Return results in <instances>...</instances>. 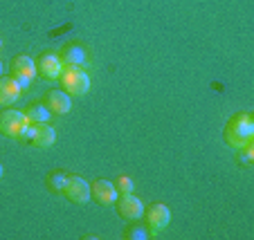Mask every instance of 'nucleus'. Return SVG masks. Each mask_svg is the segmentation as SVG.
<instances>
[{
	"instance_id": "obj_7",
	"label": "nucleus",
	"mask_w": 254,
	"mask_h": 240,
	"mask_svg": "<svg viewBox=\"0 0 254 240\" xmlns=\"http://www.w3.org/2000/svg\"><path fill=\"white\" fill-rule=\"evenodd\" d=\"M25 140L32 146H36V148H50L57 142V130L48 124H29Z\"/></svg>"
},
{
	"instance_id": "obj_16",
	"label": "nucleus",
	"mask_w": 254,
	"mask_h": 240,
	"mask_svg": "<svg viewBox=\"0 0 254 240\" xmlns=\"http://www.w3.org/2000/svg\"><path fill=\"white\" fill-rule=\"evenodd\" d=\"M65 180H67V173H63V171H52V173L48 175V187H50V191L61 193L63 187H65Z\"/></svg>"
},
{
	"instance_id": "obj_9",
	"label": "nucleus",
	"mask_w": 254,
	"mask_h": 240,
	"mask_svg": "<svg viewBox=\"0 0 254 240\" xmlns=\"http://www.w3.org/2000/svg\"><path fill=\"white\" fill-rule=\"evenodd\" d=\"M115 207H117V213H120L122 218H126V220H137L144 213L142 200L135 197L133 193H122V195H117Z\"/></svg>"
},
{
	"instance_id": "obj_14",
	"label": "nucleus",
	"mask_w": 254,
	"mask_h": 240,
	"mask_svg": "<svg viewBox=\"0 0 254 240\" xmlns=\"http://www.w3.org/2000/svg\"><path fill=\"white\" fill-rule=\"evenodd\" d=\"M50 115H52V112L45 108V103H34V106H29L27 110H25V117L29 119V124H48Z\"/></svg>"
},
{
	"instance_id": "obj_21",
	"label": "nucleus",
	"mask_w": 254,
	"mask_h": 240,
	"mask_svg": "<svg viewBox=\"0 0 254 240\" xmlns=\"http://www.w3.org/2000/svg\"><path fill=\"white\" fill-rule=\"evenodd\" d=\"M0 48H2V36H0Z\"/></svg>"
},
{
	"instance_id": "obj_13",
	"label": "nucleus",
	"mask_w": 254,
	"mask_h": 240,
	"mask_svg": "<svg viewBox=\"0 0 254 240\" xmlns=\"http://www.w3.org/2000/svg\"><path fill=\"white\" fill-rule=\"evenodd\" d=\"M86 61V49L81 45H67L61 52V63L63 65H81Z\"/></svg>"
},
{
	"instance_id": "obj_17",
	"label": "nucleus",
	"mask_w": 254,
	"mask_h": 240,
	"mask_svg": "<svg viewBox=\"0 0 254 240\" xmlns=\"http://www.w3.org/2000/svg\"><path fill=\"white\" fill-rule=\"evenodd\" d=\"M236 157H239V162L243 164V166H250V164L254 162V150H252V144L243 146V148H236Z\"/></svg>"
},
{
	"instance_id": "obj_10",
	"label": "nucleus",
	"mask_w": 254,
	"mask_h": 240,
	"mask_svg": "<svg viewBox=\"0 0 254 240\" xmlns=\"http://www.w3.org/2000/svg\"><path fill=\"white\" fill-rule=\"evenodd\" d=\"M117 189L113 182H108V180H95V182L90 184V197L95 202H99V204H104V207H108V204H113V202L117 200Z\"/></svg>"
},
{
	"instance_id": "obj_5",
	"label": "nucleus",
	"mask_w": 254,
	"mask_h": 240,
	"mask_svg": "<svg viewBox=\"0 0 254 240\" xmlns=\"http://www.w3.org/2000/svg\"><path fill=\"white\" fill-rule=\"evenodd\" d=\"M63 195L74 204H86L90 200V184L81 178V175H67L65 187H63Z\"/></svg>"
},
{
	"instance_id": "obj_3",
	"label": "nucleus",
	"mask_w": 254,
	"mask_h": 240,
	"mask_svg": "<svg viewBox=\"0 0 254 240\" xmlns=\"http://www.w3.org/2000/svg\"><path fill=\"white\" fill-rule=\"evenodd\" d=\"M29 128V119L20 110H2L0 112V133L11 140H25Z\"/></svg>"
},
{
	"instance_id": "obj_18",
	"label": "nucleus",
	"mask_w": 254,
	"mask_h": 240,
	"mask_svg": "<svg viewBox=\"0 0 254 240\" xmlns=\"http://www.w3.org/2000/svg\"><path fill=\"white\" fill-rule=\"evenodd\" d=\"M115 189H117V193H133V180L128 178V175H122V178H117L115 180Z\"/></svg>"
},
{
	"instance_id": "obj_19",
	"label": "nucleus",
	"mask_w": 254,
	"mask_h": 240,
	"mask_svg": "<svg viewBox=\"0 0 254 240\" xmlns=\"http://www.w3.org/2000/svg\"><path fill=\"white\" fill-rule=\"evenodd\" d=\"M2 173H5V168H2V164H0V178H2Z\"/></svg>"
},
{
	"instance_id": "obj_12",
	"label": "nucleus",
	"mask_w": 254,
	"mask_h": 240,
	"mask_svg": "<svg viewBox=\"0 0 254 240\" xmlns=\"http://www.w3.org/2000/svg\"><path fill=\"white\" fill-rule=\"evenodd\" d=\"M45 108L54 115H67L72 108V99L65 90H50L45 96Z\"/></svg>"
},
{
	"instance_id": "obj_8",
	"label": "nucleus",
	"mask_w": 254,
	"mask_h": 240,
	"mask_svg": "<svg viewBox=\"0 0 254 240\" xmlns=\"http://www.w3.org/2000/svg\"><path fill=\"white\" fill-rule=\"evenodd\" d=\"M61 72H63L61 56H57L54 52L41 54L39 61H36V74H41V77L48 79V81H59Z\"/></svg>"
},
{
	"instance_id": "obj_20",
	"label": "nucleus",
	"mask_w": 254,
	"mask_h": 240,
	"mask_svg": "<svg viewBox=\"0 0 254 240\" xmlns=\"http://www.w3.org/2000/svg\"><path fill=\"white\" fill-rule=\"evenodd\" d=\"M0 77H2V63H0Z\"/></svg>"
},
{
	"instance_id": "obj_4",
	"label": "nucleus",
	"mask_w": 254,
	"mask_h": 240,
	"mask_svg": "<svg viewBox=\"0 0 254 240\" xmlns=\"http://www.w3.org/2000/svg\"><path fill=\"white\" fill-rule=\"evenodd\" d=\"M9 72L16 81H20V86L27 88L29 81L36 77V61L32 56H27V54H18V56L11 58Z\"/></svg>"
},
{
	"instance_id": "obj_11",
	"label": "nucleus",
	"mask_w": 254,
	"mask_h": 240,
	"mask_svg": "<svg viewBox=\"0 0 254 240\" xmlns=\"http://www.w3.org/2000/svg\"><path fill=\"white\" fill-rule=\"evenodd\" d=\"M25 88L20 86V81H16L14 77H0V106H11L18 101V96L23 95Z\"/></svg>"
},
{
	"instance_id": "obj_15",
	"label": "nucleus",
	"mask_w": 254,
	"mask_h": 240,
	"mask_svg": "<svg viewBox=\"0 0 254 240\" xmlns=\"http://www.w3.org/2000/svg\"><path fill=\"white\" fill-rule=\"evenodd\" d=\"M151 236V229L146 225H130L124 229V238L128 240H144Z\"/></svg>"
},
{
	"instance_id": "obj_1",
	"label": "nucleus",
	"mask_w": 254,
	"mask_h": 240,
	"mask_svg": "<svg viewBox=\"0 0 254 240\" xmlns=\"http://www.w3.org/2000/svg\"><path fill=\"white\" fill-rule=\"evenodd\" d=\"M254 137V119L248 112H239L234 115L225 126V142L232 148H243V146L252 144Z\"/></svg>"
},
{
	"instance_id": "obj_6",
	"label": "nucleus",
	"mask_w": 254,
	"mask_h": 240,
	"mask_svg": "<svg viewBox=\"0 0 254 240\" xmlns=\"http://www.w3.org/2000/svg\"><path fill=\"white\" fill-rule=\"evenodd\" d=\"M142 216L146 218V227L151 229V234H158V231L167 229L169 222H171V211H169V207L167 204H162V202L149 204Z\"/></svg>"
},
{
	"instance_id": "obj_2",
	"label": "nucleus",
	"mask_w": 254,
	"mask_h": 240,
	"mask_svg": "<svg viewBox=\"0 0 254 240\" xmlns=\"http://www.w3.org/2000/svg\"><path fill=\"white\" fill-rule=\"evenodd\" d=\"M59 83H61V90H65L67 95L81 96L90 88V77H88V72L81 65H63Z\"/></svg>"
}]
</instances>
